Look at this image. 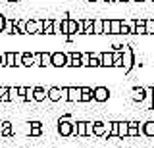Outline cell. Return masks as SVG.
<instances>
[{
	"label": "cell",
	"mask_w": 154,
	"mask_h": 148,
	"mask_svg": "<svg viewBox=\"0 0 154 148\" xmlns=\"http://www.w3.org/2000/svg\"><path fill=\"white\" fill-rule=\"evenodd\" d=\"M46 98L52 102H60V100H67V87L60 89V87H50L46 90Z\"/></svg>",
	"instance_id": "1"
},
{
	"label": "cell",
	"mask_w": 154,
	"mask_h": 148,
	"mask_svg": "<svg viewBox=\"0 0 154 148\" xmlns=\"http://www.w3.org/2000/svg\"><path fill=\"white\" fill-rule=\"evenodd\" d=\"M110 129H112V121H93V135L94 137H110Z\"/></svg>",
	"instance_id": "2"
},
{
	"label": "cell",
	"mask_w": 154,
	"mask_h": 148,
	"mask_svg": "<svg viewBox=\"0 0 154 148\" xmlns=\"http://www.w3.org/2000/svg\"><path fill=\"white\" fill-rule=\"evenodd\" d=\"M58 133H60L62 137H73V123L69 121V116L62 117L60 121H58Z\"/></svg>",
	"instance_id": "3"
},
{
	"label": "cell",
	"mask_w": 154,
	"mask_h": 148,
	"mask_svg": "<svg viewBox=\"0 0 154 148\" xmlns=\"http://www.w3.org/2000/svg\"><path fill=\"white\" fill-rule=\"evenodd\" d=\"M122 60H123V68L125 69H131L133 68V50L131 46H122Z\"/></svg>",
	"instance_id": "4"
},
{
	"label": "cell",
	"mask_w": 154,
	"mask_h": 148,
	"mask_svg": "<svg viewBox=\"0 0 154 148\" xmlns=\"http://www.w3.org/2000/svg\"><path fill=\"white\" fill-rule=\"evenodd\" d=\"M25 31L29 33V35H41L42 33V21H38V20L25 21Z\"/></svg>",
	"instance_id": "5"
},
{
	"label": "cell",
	"mask_w": 154,
	"mask_h": 148,
	"mask_svg": "<svg viewBox=\"0 0 154 148\" xmlns=\"http://www.w3.org/2000/svg\"><path fill=\"white\" fill-rule=\"evenodd\" d=\"M110 98V89L108 87H96L93 89V100L96 102H106Z\"/></svg>",
	"instance_id": "6"
},
{
	"label": "cell",
	"mask_w": 154,
	"mask_h": 148,
	"mask_svg": "<svg viewBox=\"0 0 154 148\" xmlns=\"http://www.w3.org/2000/svg\"><path fill=\"white\" fill-rule=\"evenodd\" d=\"M54 68H66L67 65V56L64 52H52V64Z\"/></svg>",
	"instance_id": "7"
},
{
	"label": "cell",
	"mask_w": 154,
	"mask_h": 148,
	"mask_svg": "<svg viewBox=\"0 0 154 148\" xmlns=\"http://www.w3.org/2000/svg\"><path fill=\"white\" fill-rule=\"evenodd\" d=\"M98 58L102 68H114V52H102V54H98Z\"/></svg>",
	"instance_id": "8"
},
{
	"label": "cell",
	"mask_w": 154,
	"mask_h": 148,
	"mask_svg": "<svg viewBox=\"0 0 154 148\" xmlns=\"http://www.w3.org/2000/svg\"><path fill=\"white\" fill-rule=\"evenodd\" d=\"M67 102H81V87H67Z\"/></svg>",
	"instance_id": "9"
},
{
	"label": "cell",
	"mask_w": 154,
	"mask_h": 148,
	"mask_svg": "<svg viewBox=\"0 0 154 148\" xmlns=\"http://www.w3.org/2000/svg\"><path fill=\"white\" fill-rule=\"evenodd\" d=\"M141 133L148 138H154V121H144L141 123Z\"/></svg>",
	"instance_id": "10"
},
{
	"label": "cell",
	"mask_w": 154,
	"mask_h": 148,
	"mask_svg": "<svg viewBox=\"0 0 154 148\" xmlns=\"http://www.w3.org/2000/svg\"><path fill=\"white\" fill-rule=\"evenodd\" d=\"M67 56V65H71V68H81V54H77V52H69Z\"/></svg>",
	"instance_id": "11"
},
{
	"label": "cell",
	"mask_w": 154,
	"mask_h": 148,
	"mask_svg": "<svg viewBox=\"0 0 154 148\" xmlns=\"http://www.w3.org/2000/svg\"><path fill=\"white\" fill-rule=\"evenodd\" d=\"M14 135V125L10 121H0V137H12Z\"/></svg>",
	"instance_id": "12"
},
{
	"label": "cell",
	"mask_w": 154,
	"mask_h": 148,
	"mask_svg": "<svg viewBox=\"0 0 154 148\" xmlns=\"http://www.w3.org/2000/svg\"><path fill=\"white\" fill-rule=\"evenodd\" d=\"M73 135L75 137H87V121L73 123Z\"/></svg>",
	"instance_id": "13"
},
{
	"label": "cell",
	"mask_w": 154,
	"mask_h": 148,
	"mask_svg": "<svg viewBox=\"0 0 154 148\" xmlns=\"http://www.w3.org/2000/svg\"><path fill=\"white\" fill-rule=\"evenodd\" d=\"M131 96L135 102H143L144 98H146V89H143V87H135L131 90Z\"/></svg>",
	"instance_id": "14"
},
{
	"label": "cell",
	"mask_w": 154,
	"mask_h": 148,
	"mask_svg": "<svg viewBox=\"0 0 154 148\" xmlns=\"http://www.w3.org/2000/svg\"><path fill=\"white\" fill-rule=\"evenodd\" d=\"M118 137H129V123L127 121H118Z\"/></svg>",
	"instance_id": "15"
},
{
	"label": "cell",
	"mask_w": 154,
	"mask_h": 148,
	"mask_svg": "<svg viewBox=\"0 0 154 148\" xmlns=\"http://www.w3.org/2000/svg\"><path fill=\"white\" fill-rule=\"evenodd\" d=\"M46 98V90L42 87H33V100H37V102H42V100Z\"/></svg>",
	"instance_id": "16"
},
{
	"label": "cell",
	"mask_w": 154,
	"mask_h": 148,
	"mask_svg": "<svg viewBox=\"0 0 154 148\" xmlns=\"http://www.w3.org/2000/svg\"><path fill=\"white\" fill-rule=\"evenodd\" d=\"M52 64V54L50 52H41V58H38V65L41 68H46V65Z\"/></svg>",
	"instance_id": "17"
},
{
	"label": "cell",
	"mask_w": 154,
	"mask_h": 148,
	"mask_svg": "<svg viewBox=\"0 0 154 148\" xmlns=\"http://www.w3.org/2000/svg\"><path fill=\"white\" fill-rule=\"evenodd\" d=\"M4 65H8V68H16V52H6L4 54Z\"/></svg>",
	"instance_id": "18"
},
{
	"label": "cell",
	"mask_w": 154,
	"mask_h": 148,
	"mask_svg": "<svg viewBox=\"0 0 154 148\" xmlns=\"http://www.w3.org/2000/svg\"><path fill=\"white\" fill-rule=\"evenodd\" d=\"M93 100V89L81 87V102H91Z\"/></svg>",
	"instance_id": "19"
},
{
	"label": "cell",
	"mask_w": 154,
	"mask_h": 148,
	"mask_svg": "<svg viewBox=\"0 0 154 148\" xmlns=\"http://www.w3.org/2000/svg\"><path fill=\"white\" fill-rule=\"evenodd\" d=\"M21 65H25V68H31L33 65V54L31 52H21Z\"/></svg>",
	"instance_id": "20"
},
{
	"label": "cell",
	"mask_w": 154,
	"mask_h": 148,
	"mask_svg": "<svg viewBox=\"0 0 154 148\" xmlns=\"http://www.w3.org/2000/svg\"><path fill=\"white\" fill-rule=\"evenodd\" d=\"M93 35H102V20L100 17L93 20Z\"/></svg>",
	"instance_id": "21"
},
{
	"label": "cell",
	"mask_w": 154,
	"mask_h": 148,
	"mask_svg": "<svg viewBox=\"0 0 154 148\" xmlns=\"http://www.w3.org/2000/svg\"><path fill=\"white\" fill-rule=\"evenodd\" d=\"M110 29H112V35H119L122 21H119V20H110Z\"/></svg>",
	"instance_id": "22"
},
{
	"label": "cell",
	"mask_w": 154,
	"mask_h": 148,
	"mask_svg": "<svg viewBox=\"0 0 154 148\" xmlns=\"http://www.w3.org/2000/svg\"><path fill=\"white\" fill-rule=\"evenodd\" d=\"M42 33H45V35H54V29H52V20H45V21H42Z\"/></svg>",
	"instance_id": "23"
},
{
	"label": "cell",
	"mask_w": 154,
	"mask_h": 148,
	"mask_svg": "<svg viewBox=\"0 0 154 148\" xmlns=\"http://www.w3.org/2000/svg\"><path fill=\"white\" fill-rule=\"evenodd\" d=\"M67 35H77V21L67 17Z\"/></svg>",
	"instance_id": "24"
},
{
	"label": "cell",
	"mask_w": 154,
	"mask_h": 148,
	"mask_svg": "<svg viewBox=\"0 0 154 148\" xmlns=\"http://www.w3.org/2000/svg\"><path fill=\"white\" fill-rule=\"evenodd\" d=\"M83 27H85L83 35H93V20H83Z\"/></svg>",
	"instance_id": "25"
},
{
	"label": "cell",
	"mask_w": 154,
	"mask_h": 148,
	"mask_svg": "<svg viewBox=\"0 0 154 148\" xmlns=\"http://www.w3.org/2000/svg\"><path fill=\"white\" fill-rule=\"evenodd\" d=\"M114 68H123V60H122V52H114Z\"/></svg>",
	"instance_id": "26"
},
{
	"label": "cell",
	"mask_w": 154,
	"mask_h": 148,
	"mask_svg": "<svg viewBox=\"0 0 154 148\" xmlns=\"http://www.w3.org/2000/svg\"><path fill=\"white\" fill-rule=\"evenodd\" d=\"M144 29L146 35H154V20H144Z\"/></svg>",
	"instance_id": "27"
},
{
	"label": "cell",
	"mask_w": 154,
	"mask_h": 148,
	"mask_svg": "<svg viewBox=\"0 0 154 148\" xmlns=\"http://www.w3.org/2000/svg\"><path fill=\"white\" fill-rule=\"evenodd\" d=\"M89 62H91V52H83L81 54V68H89Z\"/></svg>",
	"instance_id": "28"
},
{
	"label": "cell",
	"mask_w": 154,
	"mask_h": 148,
	"mask_svg": "<svg viewBox=\"0 0 154 148\" xmlns=\"http://www.w3.org/2000/svg\"><path fill=\"white\" fill-rule=\"evenodd\" d=\"M8 100H10L8 87H0V102H8Z\"/></svg>",
	"instance_id": "29"
},
{
	"label": "cell",
	"mask_w": 154,
	"mask_h": 148,
	"mask_svg": "<svg viewBox=\"0 0 154 148\" xmlns=\"http://www.w3.org/2000/svg\"><path fill=\"white\" fill-rule=\"evenodd\" d=\"M89 68H100V58H98V54H96V56H93V54H91Z\"/></svg>",
	"instance_id": "30"
},
{
	"label": "cell",
	"mask_w": 154,
	"mask_h": 148,
	"mask_svg": "<svg viewBox=\"0 0 154 148\" xmlns=\"http://www.w3.org/2000/svg\"><path fill=\"white\" fill-rule=\"evenodd\" d=\"M102 35H112V29H110V20H102Z\"/></svg>",
	"instance_id": "31"
},
{
	"label": "cell",
	"mask_w": 154,
	"mask_h": 148,
	"mask_svg": "<svg viewBox=\"0 0 154 148\" xmlns=\"http://www.w3.org/2000/svg\"><path fill=\"white\" fill-rule=\"evenodd\" d=\"M119 35H131V27H129L127 21H122V29H119Z\"/></svg>",
	"instance_id": "32"
},
{
	"label": "cell",
	"mask_w": 154,
	"mask_h": 148,
	"mask_svg": "<svg viewBox=\"0 0 154 148\" xmlns=\"http://www.w3.org/2000/svg\"><path fill=\"white\" fill-rule=\"evenodd\" d=\"M16 27H17L19 35H27V31H25V21H17V20H16Z\"/></svg>",
	"instance_id": "33"
},
{
	"label": "cell",
	"mask_w": 154,
	"mask_h": 148,
	"mask_svg": "<svg viewBox=\"0 0 154 148\" xmlns=\"http://www.w3.org/2000/svg\"><path fill=\"white\" fill-rule=\"evenodd\" d=\"M29 135L31 137H41L42 135V127H31L29 129Z\"/></svg>",
	"instance_id": "34"
},
{
	"label": "cell",
	"mask_w": 154,
	"mask_h": 148,
	"mask_svg": "<svg viewBox=\"0 0 154 148\" xmlns=\"http://www.w3.org/2000/svg\"><path fill=\"white\" fill-rule=\"evenodd\" d=\"M8 92H10V100H16L17 98V87H8Z\"/></svg>",
	"instance_id": "35"
},
{
	"label": "cell",
	"mask_w": 154,
	"mask_h": 148,
	"mask_svg": "<svg viewBox=\"0 0 154 148\" xmlns=\"http://www.w3.org/2000/svg\"><path fill=\"white\" fill-rule=\"evenodd\" d=\"M25 94H27V87H17V96L19 98H25Z\"/></svg>",
	"instance_id": "36"
},
{
	"label": "cell",
	"mask_w": 154,
	"mask_h": 148,
	"mask_svg": "<svg viewBox=\"0 0 154 148\" xmlns=\"http://www.w3.org/2000/svg\"><path fill=\"white\" fill-rule=\"evenodd\" d=\"M87 137H94L93 135V121H87Z\"/></svg>",
	"instance_id": "37"
},
{
	"label": "cell",
	"mask_w": 154,
	"mask_h": 148,
	"mask_svg": "<svg viewBox=\"0 0 154 148\" xmlns=\"http://www.w3.org/2000/svg\"><path fill=\"white\" fill-rule=\"evenodd\" d=\"M4 25H6V17H4L2 14H0V33L4 31Z\"/></svg>",
	"instance_id": "38"
},
{
	"label": "cell",
	"mask_w": 154,
	"mask_h": 148,
	"mask_svg": "<svg viewBox=\"0 0 154 148\" xmlns=\"http://www.w3.org/2000/svg\"><path fill=\"white\" fill-rule=\"evenodd\" d=\"M29 125H31V127H42V123L41 121H31Z\"/></svg>",
	"instance_id": "39"
},
{
	"label": "cell",
	"mask_w": 154,
	"mask_h": 148,
	"mask_svg": "<svg viewBox=\"0 0 154 148\" xmlns=\"http://www.w3.org/2000/svg\"><path fill=\"white\" fill-rule=\"evenodd\" d=\"M0 65H4V54H0Z\"/></svg>",
	"instance_id": "40"
},
{
	"label": "cell",
	"mask_w": 154,
	"mask_h": 148,
	"mask_svg": "<svg viewBox=\"0 0 154 148\" xmlns=\"http://www.w3.org/2000/svg\"><path fill=\"white\" fill-rule=\"evenodd\" d=\"M150 96H152V100H154V87L150 89Z\"/></svg>",
	"instance_id": "41"
},
{
	"label": "cell",
	"mask_w": 154,
	"mask_h": 148,
	"mask_svg": "<svg viewBox=\"0 0 154 148\" xmlns=\"http://www.w3.org/2000/svg\"><path fill=\"white\" fill-rule=\"evenodd\" d=\"M133 2H146V0H133Z\"/></svg>",
	"instance_id": "42"
},
{
	"label": "cell",
	"mask_w": 154,
	"mask_h": 148,
	"mask_svg": "<svg viewBox=\"0 0 154 148\" xmlns=\"http://www.w3.org/2000/svg\"><path fill=\"white\" fill-rule=\"evenodd\" d=\"M106 2H114V0H106Z\"/></svg>",
	"instance_id": "43"
},
{
	"label": "cell",
	"mask_w": 154,
	"mask_h": 148,
	"mask_svg": "<svg viewBox=\"0 0 154 148\" xmlns=\"http://www.w3.org/2000/svg\"><path fill=\"white\" fill-rule=\"evenodd\" d=\"M89 2H96V0H89Z\"/></svg>",
	"instance_id": "44"
},
{
	"label": "cell",
	"mask_w": 154,
	"mask_h": 148,
	"mask_svg": "<svg viewBox=\"0 0 154 148\" xmlns=\"http://www.w3.org/2000/svg\"><path fill=\"white\" fill-rule=\"evenodd\" d=\"M152 2H154V0H152Z\"/></svg>",
	"instance_id": "45"
}]
</instances>
